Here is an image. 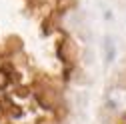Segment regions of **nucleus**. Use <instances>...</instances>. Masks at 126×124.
Listing matches in <instances>:
<instances>
[{
    "label": "nucleus",
    "instance_id": "nucleus-1",
    "mask_svg": "<svg viewBox=\"0 0 126 124\" xmlns=\"http://www.w3.org/2000/svg\"><path fill=\"white\" fill-rule=\"evenodd\" d=\"M106 106L112 112L126 110V88L124 86H112L106 92Z\"/></svg>",
    "mask_w": 126,
    "mask_h": 124
},
{
    "label": "nucleus",
    "instance_id": "nucleus-2",
    "mask_svg": "<svg viewBox=\"0 0 126 124\" xmlns=\"http://www.w3.org/2000/svg\"><path fill=\"white\" fill-rule=\"evenodd\" d=\"M104 52H106V60H108V62H112V60H114V54H116V44H114V40L110 38V36L104 40Z\"/></svg>",
    "mask_w": 126,
    "mask_h": 124
}]
</instances>
